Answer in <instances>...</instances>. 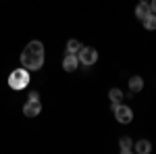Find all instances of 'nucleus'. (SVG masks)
Wrapping results in <instances>:
<instances>
[{"mask_svg":"<svg viewBox=\"0 0 156 154\" xmlns=\"http://www.w3.org/2000/svg\"><path fill=\"white\" fill-rule=\"evenodd\" d=\"M119 150L123 154H131L133 152V140L127 138V135H123V138L119 140Z\"/></svg>","mask_w":156,"mask_h":154,"instance_id":"nucleus-9","label":"nucleus"},{"mask_svg":"<svg viewBox=\"0 0 156 154\" xmlns=\"http://www.w3.org/2000/svg\"><path fill=\"white\" fill-rule=\"evenodd\" d=\"M79 50H81V42L79 40H69L67 42V52L69 54H77Z\"/></svg>","mask_w":156,"mask_h":154,"instance_id":"nucleus-14","label":"nucleus"},{"mask_svg":"<svg viewBox=\"0 0 156 154\" xmlns=\"http://www.w3.org/2000/svg\"><path fill=\"white\" fill-rule=\"evenodd\" d=\"M42 113V104H40V100H27L25 102V106H23V115L25 117H37Z\"/></svg>","mask_w":156,"mask_h":154,"instance_id":"nucleus-5","label":"nucleus"},{"mask_svg":"<svg viewBox=\"0 0 156 154\" xmlns=\"http://www.w3.org/2000/svg\"><path fill=\"white\" fill-rule=\"evenodd\" d=\"M9 85H11L12 90H23V88H27L29 85V71L27 69H15V71L9 75Z\"/></svg>","mask_w":156,"mask_h":154,"instance_id":"nucleus-1","label":"nucleus"},{"mask_svg":"<svg viewBox=\"0 0 156 154\" xmlns=\"http://www.w3.org/2000/svg\"><path fill=\"white\" fill-rule=\"evenodd\" d=\"M108 98H110V102H121V100L125 98V94L121 92L119 88H110V90H108Z\"/></svg>","mask_w":156,"mask_h":154,"instance_id":"nucleus-13","label":"nucleus"},{"mask_svg":"<svg viewBox=\"0 0 156 154\" xmlns=\"http://www.w3.org/2000/svg\"><path fill=\"white\" fill-rule=\"evenodd\" d=\"M27 100H40V94H37L36 90H31V92L27 94Z\"/></svg>","mask_w":156,"mask_h":154,"instance_id":"nucleus-15","label":"nucleus"},{"mask_svg":"<svg viewBox=\"0 0 156 154\" xmlns=\"http://www.w3.org/2000/svg\"><path fill=\"white\" fill-rule=\"evenodd\" d=\"M25 50H29V52H34V54H44V44H42L40 40H31V42L25 46Z\"/></svg>","mask_w":156,"mask_h":154,"instance_id":"nucleus-11","label":"nucleus"},{"mask_svg":"<svg viewBox=\"0 0 156 154\" xmlns=\"http://www.w3.org/2000/svg\"><path fill=\"white\" fill-rule=\"evenodd\" d=\"M148 13H150V4H144V2H140V4L135 6V17H137L140 21L144 19V17L148 15Z\"/></svg>","mask_w":156,"mask_h":154,"instance_id":"nucleus-12","label":"nucleus"},{"mask_svg":"<svg viewBox=\"0 0 156 154\" xmlns=\"http://www.w3.org/2000/svg\"><path fill=\"white\" fill-rule=\"evenodd\" d=\"M21 65H23L27 71H37L44 65V54H34L29 50H23L21 52Z\"/></svg>","mask_w":156,"mask_h":154,"instance_id":"nucleus-2","label":"nucleus"},{"mask_svg":"<svg viewBox=\"0 0 156 154\" xmlns=\"http://www.w3.org/2000/svg\"><path fill=\"white\" fill-rule=\"evenodd\" d=\"M77 59H79V63H81L83 67H90V65H94V63L98 60L96 48H92V46H81V50L77 52Z\"/></svg>","mask_w":156,"mask_h":154,"instance_id":"nucleus-4","label":"nucleus"},{"mask_svg":"<svg viewBox=\"0 0 156 154\" xmlns=\"http://www.w3.org/2000/svg\"><path fill=\"white\" fill-rule=\"evenodd\" d=\"M129 90H131V94L142 92V90H144V79H142L140 75H133V77H129Z\"/></svg>","mask_w":156,"mask_h":154,"instance_id":"nucleus-8","label":"nucleus"},{"mask_svg":"<svg viewBox=\"0 0 156 154\" xmlns=\"http://www.w3.org/2000/svg\"><path fill=\"white\" fill-rule=\"evenodd\" d=\"M133 150L137 154H150L152 152V144H150V140H137L133 144Z\"/></svg>","mask_w":156,"mask_h":154,"instance_id":"nucleus-7","label":"nucleus"},{"mask_svg":"<svg viewBox=\"0 0 156 154\" xmlns=\"http://www.w3.org/2000/svg\"><path fill=\"white\" fill-rule=\"evenodd\" d=\"M77 67H79L77 54H69V52H67V56L62 59V69H65L67 73H73V71H77Z\"/></svg>","mask_w":156,"mask_h":154,"instance_id":"nucleus-6","label":"nucleus"},{"mask_svg":"<svg viewBox=\"0 0 156 154\" xmlns=\"http://www.w3.org/2000/svg\"><path fill=\"white\" fill-rule=\"evenodd\" d=\"M112 115L117 119V123H123V125H127V123H131L133 121V110L129 106H125V104H121V102H112Z\"/></svg>","mask_w":156,"mask_h":154,"instance_id":"nucleus-3","label":"nucleus"},{"mask_svg":"<svg viewBox=\"0 0 156 154\" xmlns=\"http://www.w3.org/2000/svg\"><path fill=\"white\" fill-rule=\"evenodd\" d=\"M150 11L156 13V0H150Z\"/></svg>","mask_w":156,"mask_h":154,"instance_id":"nucleus-16","label":"nucleus"},{"mask_svg":"<svg viewBox=\"0 0 156 154\" xmlns=\"http://www.w3.org/2000/svg\"><path fill=\"white\" fill-rule=\"evenodd\" d=\"M142 23H144V29H148V31H154L156 29V13H148L144 19H142Z\"/></svg>","mask_w":156,"mask_h":154,"instance_id":"nucleus-10","label":"nucleus"},{"mask_svg":"<svg viewBox=\"0 0 156 154\" xmlns=\"http://www.w3.org/2000/svg\"><path fill=\"white\" fill-rule=\"evenodd\" d=\"M140 2H144V4H150V0H140Z\"/></svg>","mask_w":156,"mask_h":154,"instance_id":"nucleus-17","label":"nucleus"}]
</instances>
